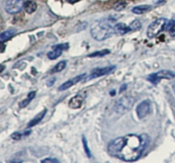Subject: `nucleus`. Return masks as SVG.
Wrapping results in <instances>:
<instances>
[{
	"label": "nucleus",
	"instance_id": "5",
	"mask_svg": "<svg viewBox=\"0 0 175 163\" xmlns=\"http://www.w3.org/2000/svg\"><path fill=\"white\" fill-rule=\"evenodd\" d=\"M174 77L175 74L170 70H161V71H159L157 73L150 74V75H148L147 79L155 85H157L160 82L161 79H173Z\"/></svg>",
	"mask_w": 175,
	"mask_h": 163
},
{
	"label": "nucleus",
	"instance_id": "24",
	"mask_svg": "<svg viewBox=\"0 0 175 163\" xmlns=\"http://www.w3.org/2000/svg\"><path fill=\"white\" fill-rule=\"evenodd\" d=\"M21 134L20 133H18V132H16V133H14L11 135V138L12 139H14V140H20L21 139Z\"/></svg>",
	"mask_w": 175,
	"mask_h": 163
},
{
	"label": "nucleus",
	"instance_id": "1",
	"mask_svg": "<svg viewBox=\"0 0 175 163\" xmlns=\"http://www.w3.org/2000/svg\"><path fill=\"white\" fill-rule=\"evenodd\" d=\"M149 143L147 134H128L112 140L108 145V152L122 161H134L140 158Z\"/></svg>",
	"mask_w": 175,
	"mask_h": 163
},
{
	"label": "nucleus",
	"instance_id": "22",
	"mask_svg": "<svg viewBox=\"0 0 175 163\" xmlns=\"http://www.w3.org/2000/svg\"><path fill=\"white\" fill-rule=\"evenodd\" d=\"M82 142H83V146H84V149H85V154L87 155V156H88L89 158H91V155L90 149L88 147L87 141H86V139H85V138L84 136H83V138H82Z\"/></svg>",
	"mask_w": 175,
	"mask_h": 163
},
{
	"label": "nucleus",
	"instance_id": "29",
	"mask_svg": "<svg viewBox=\"0 0 175 163\" xmlns=\"http://www.w3.org/2000/svg\"><path fill=\"white\" fill-rule=\"evenodd\" d=\"M114 94H115V91H111V95L113 96Z\"/></svg>",
	"mask_w": 175,
	"mask_h": 163
},
{
	"label": "nucleus",
	"instance_id": "10",
	"mask_svg": "<svg viewBox=\"0 0 175 163\" xmlns=\"http://www.w3.org/2000/svg\"><path fill=\"white\" fill-rule=\"evenodd\" d=\"M85 77H86V74H81V75L75 76V78L69 79V80H68V81L64 82L63 84L61 85L60 86L58 87V90H59V91H65V90H68V88H70L71 86H73V85H75V84L79 83L80 81H81V80L84 79V78H85Z\"/></svg>",
	"mask_w": 175,
	"mask_h": 163
},
{
	"label": "nucleus",
	"instance_id": "26",
	"mask_svg": "<svg viewBox=\"0 0 175 163\" xmlns=\"http://www.w3.org/2000/svg\"><path fill=\"white\" fill-rule=\"evenodd\" d=\"M66 1L70 3V4H75V3H77V2L80 1V0H66Z\"/></svg>",
	"mask_w": 175,
	"mask_h": 163
},
{
	"label": "nucleus",
	"instance_id": "20",
	"mask_svg": "<svg viewBox=\"0 0 175 163\" xmlns=\"http://www.w3.org/2000/svg\"><path fill=\"white\" fill-rule=\"evenodd\" d=\"M126 7V3L123 0H120L118 1L117 3H115V5H114V9H115L116 11H121L123 10Z\"/></svg>",
	"mask_w": 175,
	"mask_h": 163
},
{
	"label": "nucleus",
	"instance_id": "14",
	"mask_svg": "<svg viewBox=\"0 0 175 163\" xmlns=\"http://www.w3.org/2000/svg\"><path fill=\"white\" fill-rule=\"evenodd\" d=\"M46 112H47V110L46 109H44L43 111H41L40 113L37 114L36 116H35L34 118L32 120H31L30 122L28 123V127H32V126H36L37 124H39L44 119V117L45 116V114H46Z\"/></svg>",
	"mask_w": 175,
	"mask_h": 163
},
{
	"label": "nucleus",
	"instance_id": "11",
	"mask_svg": "<svg viewBox=\"0 0 175 163\" xmlns=\"http://www.w3.org/2000/svg\"><path fill=\"white\" fill-rule=\"evenodd\" d=\"M83 101H84V97L81 94H78L75 97H73L70 99L69 103H68V106L71 109H77L81 108L82 104H83Z\"/></svg>",
	"mask_w": 175,
	"mask_h": 163
},
{
	"label": "nucleus",
	"instance_id": "3",
	"mask_svg": "<svg viewBox=\"0 0 175 163\" xmlns=\"http://www.w3.org/2000/svg\"><path fill=\"white\" fill-rule=\"evenodd\" d=\"M167 23V20L165 18H159L154 21L148 27L147 36L150 39H153L156 37V35H158L161 31H163V29H165Z\"/></svg>",
	"mask_w": 175,
	"mask_h": 163
},
{
	"label": "nucleus",
	"instance_id": "7",
	"mask_svg": "<svg viewBox=\"0 0 175 163\" xmlns=\"http://www.w3.org/2000/svg\"><path fill=\"white\" fill-rule=\"evenodd\" d=\"M151 110V104L150 100H145L141 102L136 108V113L139 119L146 117L150 113Z\"/></svg>",
	"mask_w": 175,
	"mask_h": 163
},
{
	"label": "nucleus",
	"instance_id": "19",
	"mask_svg": "<svg viewBox=\"0 0 175 163\" xmlns=\"http://www.w3.org/2000/svg\"><path fill=\"white\" fill-rule=\"evenodd\" d=\"M110 51L109 50L104 49L103 50H99V51H96V52H93V53H91L88 56L89 57H100V56H104L106 55L110 54Z\"/></svg>",
	"mask_w": 175,
	"mask_h": 163
},
{
	"label": "nucleus",
	"instance_id": "12",
	"mask_svg": "<svg viewBox=\"0 0 175 163\" xmlns=\"http://www.w3.org/2000/svg\"><path fill=\"white\" fill-rule=\"evenodd\" d=\"M132 31L129 26H126L124 23H118L115 25V33L116 34L124 35Z\"/></svg>",
	"mask_w": 175,
	"mask_h": 163
},
{
	"label": "nucleus",
	"instance_id": "25",
	"mask_svg": "<svg viewBox=\"0 0 175 163\" xmlns=\"http://www.w3.org/2000/svg\"><path fill=\"white\" fill-rule=\"evenodd\" d=\"M168 31H169V34H170L172 36H174L175 37V23L171 27Z\"/></svg>",
	"mask_w": 175,
	"mask_h": 163
},
{
	"label": "nucleus",
	"instance_id": "9",
	"mask_svg": "<svg viewBox=\"0 0 175 163\" xmlns=\"http://www.w3.org/2000/svg\"><path fill=\"white\" fill-rule=\"evenodd\" d=\"M68 46L69 45H68V43H65V44H59V45H56L55 46H53L52 47L53 50L51 51H50V52H48V54H47L48 58L50 60L57 59L61 55H62L63 50H68Z\"/></svg>",
	"mask_w": 175,
	"mask_h": 163
},
{
	"label": "nucleus",
	"instance_id": "4",
	"mask_svg": "<svg viewBox=\"0 0 175 163\" xmlns=\"http://www.w3.org/2000/svg\"><path fill=\"white\" fill-rule=\"evenodd\" d=\"M134 102H135V100L133 97L125 96L116 102L115 105V111L120 114H126V112H128L132 108Z\"/></svg>",
	"mask_w": 175,
	"mask_h": 163
},
{
	"label": "nucleus",
	"instance_id": "6",
	"mask_svg": "<svg viewBox=\"0 0 175 163\" xmlns=\"http://www.w3.org/2000/svg\"><path fill=\"white\" fill-rule=\"evenodd\" d=\"M23 0H7L5 4V10L9 14H16L24 8Z\"/></svg>",
	"mask_w": 175,
	"mask_h": 163
},
{
	"label": "nucleus",
	"instance_id": "28",
	"mask_svg": "<svg viewBox=\"0 0 175 163\" xmlns=\"http://www.w3.org/2000/svg\"><path fill=\"white\" fill-rule=\"evenodd\" d=\"M53 81H55V79H52L50 81H49V84H47V85H48V86H51V85H52V83H51V82H53Z\"/></svg>",
	"mask_w": 175,
	"mask_h": 163
},
{
	"label": "nucleus",
	"instance_id": "23",
	"mask_svg": "<svg viewBox=\"0 0 175 163\" xmlns=\"http://www.w3.org/2000/svg\"><path fill=\"white\" fill-rule=\"evenodd\" d=\"M41 162L42 163H50V162L59 163V161L54 158H46V159H45V160H42V161H41Z\"/></svg>",
	"mask_w": 175,
	"mask_h": 163
},
{
	"label": "nucleus",
	"instance_id": "15",
	"mask_svg": "<svg viewBox=\"0 0 175 163\" xmlns=\"http://www.w3.org/2000/svg\"><path fill=\"white\" fill-rule=\"evenodd\" d=\"M150 9H151L150 5H138L132 9V12L136 15H142V14H145V13H147L148 11H150Z\"/></svg>",
	"mask_w": 175,
	"mask_h": 163
},
{
	"label": "nucleus",
	"instance_id": "13",
	"mask_svg": "<svg viewBox=\"0 0 175 163\" xmlns=\"http://www.w3.org/2000/svg\"><path fill=\"white\" fill-rule=\"evenodd\" d=\"M37 8H38V6L34 1L28 0L24 3V10L27 14H33V12L37 10Z\"/></svg>",
	"mask_w": 175,
	"mask_h": 163
},
{
	"label": "nucleus",
	"instance_id": "27",
	"mask_svg": "<svg viewBox=\"0 0 175 163\" xmlns=\"http://www.w3.org/2000/svg\"><path fill=\"white\" fill-rule=\"evenodd\" d=\"M126 87V85H123V86H121V87H120V92H122V91H124V89H125Z\"/></svg>",
	"mask_w": 175,
	"mask_h": 163
},
{
	"label": "nucleus",
	"instance_id": "17",
	"mask_svg": "<svg viewBox=\"0 0 175 163\" xmlns=\"http://www.w3.org/2000/svg\"><path fill=\"white\" fill-rule=\"evenodd\" d=\"M35 95H36V91H31L30 93L27 95V98L24 99L22 102L20 103V107L21 108H25L26 106H27L28 104H30V102L34 98Z\"/></svg>",
	"mask_w": 175,
	"mask_h": 163
},
{
	"label": "nucleus",
	"instance_id": "18",
	"mask_svg": "<svg viewBox=\"0 0 175 163\" xmlns=\"http://www.w3.org/2000/svg\"><path fill=\"white\" fill-rule=\"evenodd\" d=\"M66 65H67V62H66L65 60H64V61H61V62H59L53 68V69L51 70V74H56V73H59L61 71H62V70L66 68Z\"/></svg>",
	"mask_w": 175,
	"mask_h": 163
},
{
	"label": "nucleus",
	"instance_id": "2",
	"mask_svg": "<svg viewBox=\"0 0 175 163\" xmlns=\"http://www.w3.org/2000/svg\"><path fill=\"white\" fill-rule=\"evenodd\" d=\"M114 20L103 19L93 23L91 27V35L94 40L103 41L107 40L115 34V26L113 27Z\"/></svg>",
	"mask_w": 175,
	"mask_h": 163
},
{
	"label": "nucleus",
	"instance_id": "21",
	"mask_svg": "<svg viewBox=\"0 0 175 163\" xmlns=\"http://www.w3.org/2000/svg\"><path fill=\"white\" fill-rule=\"evenodd\" d=\"M141 26L142 25H141V22H140L139 21L135 20L131 23L129 27H130L132 31H138V30H139L141 28Z\"/></svg>",
	"mask_w": 175,
	"mask_h": 163
},
{
	"label": "nucleus",
	"instance_id": "8",
	"mask_svg": "<svg viewBox=\"0 0 175 163\" xmlns=\"http://www.w3.org/2000/svg\"><path fill=\"white\" fill-rule=\"evenodd\" d=\"M115 69V66H110V67H105V68H97V69L92 70L90 76L86 79L90 80V79H95V78H98V77H101V76H103V75L112 73Z\"/></svg>",
	"mask_w": 175,
	"mask_h": 163
},
{
	"label": "nucleus",
	"instance_id": "16",
	"mask_svg": "<svg viewBox=\"0 0 175 163\" xmlns=\"http://www.w3.org/2000/svg\"><path fill=\"white\" fill-rule=\"evenodd\" d=\"M15 33H16V31L15 29H9L4 33H2V34H0V43L10 40V38H12L15 34Z\"/></svg>",
	"mask_w": 175,
	"mask_h": 163
}]
</instances>
